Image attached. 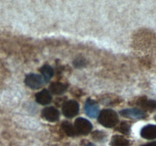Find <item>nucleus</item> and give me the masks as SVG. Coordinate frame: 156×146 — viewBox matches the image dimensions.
I'll list each match as a JSON object with an SVG mask.
<instances>
[{"label":"nucleus","instance_id":"1","mask_svg":"<svg viewBox=\"0 0 156 146\" xmlns=\"http://www.w3.org/2000/svg\"><path fill=\"white\" fill-rule=\"evenodd\" d=\"M98 121L105 127L113 128L119 123V116L113 109H105L100 112L98 116Z\"/></svg>","mask_w":156,"mask_h":146},{"label":"nucleus","instance_id":"2","mask_svg":"<svg viewBox=\"0 0 156 146\" xmlns=\"http://www.w3.org/2000/svg\"><path fill=\"white\" fill-rule=\"evenodd\" d=\"M74 127L77 135H87L92 130L93 126L89 120L80 117L76 120Z\"/></svg>","mask_w":156,"mask_h":146},{"label":"nucleus","instance_id":"3","mask_svg":"<svg viewBox=\"0 0 156 146\" xmlns=\"http://www.w3.org/2000/svg\"><path fill=\"white\" fill-rule=\"evenodd\" d=\"M62 113L66 118L71 119L77 116L79 113V104L74 100H70L63 103L62 107Z\"/></svg>","mask_w":156,"mask_h":146},{"label":"nucleus","instance_id":"4","mask_svg":"<svg viewBox=\"0 0 156 146\" xmlns=\"http://www.w3.org/2000/svg\"><path fill=\"white\" fill-rule=\"evenodd\" d=\"M24 83L28 88L36 90L41 88L46 83V82L41 75L31 73L26 76L24 79Z\"/></svg>","mask_w":156,"mask_h":146},{"label":"nucleus","instance_id":"5","mask_svg":"<svg viewBox=\"0 0 156 146\" xmlns=\"http://www.w3.org/2000/svg\"><path fill=\"white\" fill-rule=\"evenodd\" d=\"M120 114L123 117L129 119H136L142 120L147 117V114L143 109L138 108H131V109H123L120 112Z\"/></svg>","mask_w":156,"mask_h":146},{"label":"nucleus","instance_id":"6","mask_svg":"<svg viewBox=\"0 0 156 146\" xmlns=\"http://www.w3.org/2000/svg\"><path fill=\"white\" fill-rule=\"evenodd\" d=\"M85 112L90 118H96L100 113V108L98 104L91 99H87L84 106Z\"/></svg>","mask_w":156,"mask_h":146},{"label":"nucleus","instance_id":"7","mask_svg":"<svg viewBox=\"0 0 156 146\" xmlns=\"http://www.w3.org/2000/svg\"><path fill=\"white\" fill-rule=\"evenodd\" d=\"M41 116L44 120L49 122H56L59 119V111L54 106L45 107L41 112Z\"/></svg>","mask_w":156,"mask_h":146},{"label":"nucleus","instance_id":"8","mask_svg":"<svg viewBox=\"0 0 156 146\" xmlns=\"http://www.w3.org/2000/svg\"><path fill=\"white\" fill-rule=\"evenodd\" d=\"M136 105L143 109V110L154 112L156 110V100H149L146 97H142L136 101Z\"/></svg>","mask_w":156,"mask_h":146},{"label":"nucleus","instance_id":"9","mask_svg":"<svg viewBox=\"0 0 156 146\" xmlns=\"http://www.w3.org/2000/svg\"><path fill=\"white\" fill-rule=\"evenodd\" d=\"M35 100L39 104L47 105L52 101V95L50 91L44 89L35 94Z\"/></svg>","mask_w":156,"mask_h":146},{"label":"nucleus","instance_id":"10","mask_svg":"<svg viewBox=\"0 0 156 146\" xmlns=\"http://www.w3.org/2000/svg\"><path fill=\"white\" fill-rule=\"evenodd\" d=\"M140 135L145 139H156V126L155 125H147L142 129Z\"/></svg>","mask_w":156,"mask_h":146},{"label":"nucleus","instance_id":"11","mask_svg":"<svg viewBox=\"0 0 156 146\" xmlns=\"http://www.w3.org/2000/svg\"><path fill=\"white\" fill-rule=\"evenodd\" d=\"M67 88L68 86L62 82H53L50 85V91H51L53 94H56V95H60L66 91Z\"/></svg>","mask_w":156,"mask_h":146},{"label":"nucleus","instance_id":"12","mask_svg":"<svg viewBox=\"0 0 156 146\" xmlns=\"http://www.w3.org/2000/svg\"><path fill=\"white\" fill-rule=\"evenodd\" d=\"M111 146H129V141L120 135H115L112 137L110 142Z\"/></svg>","mask_w":156,"mask_h":146},{"label":"nucleus","instance_id":"13","mask_svg":"<svg viewBox=\"0 0 156 146\" xmlns=\"http://www.w3.org/2000/svg\"><path fill=\"white\" fill-rule=\"evenodd\" d=\"M40 71L41 73V75L43 76V78L45 80L46 83H47L52 78V77L53 76V74H54L53 68L50 65H43L41 68V69H40Z\"/></svg>","mask_w":156,"mask_h":146},{"label":"nucleus","instance_id":"14","mask_svg":"<svg viewBox=\"0 0 156 146\" xmlns=\"http://www.w3.org/2000/svg\"><path fill=\"white\" fill-rule=\"evenodd\" d=\"M62 130L64 131V132H65L68 136L75 137L77 135H76V129H75L74 126H73L71 123H69V122L64 121L63 123H62Z\"/></svg>","mask_w":156,"mask_h":146},{"label":"nucleus","instance_id":"15","mask_svg":"<svg viewBox=\"0 0 156 146\" xmlns=\"http://www.w3.org/2000/svg\"><path fill=\"white\" fill-rule=\"evenodd\" d=\"M130 129H131V126L129 123H128L127 122L123 121L120 123V124L116 128V131L120 132L122 134H124V135H129L130 133Z\"/></svg>","mask_w":156,"mask_h":146},{"label":"nucleus","instance_id":"16","mask_svg":"<svg viewBox=\"0 0 156 146\" xmlns=\"http://www.w3.org/2000/svg\"><path fill=\"white\" fill-rule=\"evenodd\" d=\"M92 138L95 141H103L106 139L107 135L102 131H94L92 133Z\"/></svg>","mask_w":156,"mask_h":146},{"label":"nucleus","instance_id":"17","mask_svg":"<svg viewBox=\"0 0 156 146\" xmlns=\"http://www.w3.org/2000/svg\"><path fill=\"white\" fill-rule=\"evenodd\" d=\"M141 146H156V141H152V142L146 143V144H142Z\"/></svg>","mask_w":156,"mask_h":146},{"label":"nucleus","instance_id":"18","mask_svg":"<svg viewBox=\"0 0 156 146\" xmlns=\"http://www.w3.org/2000/svg\"><path fill=\"white\" fill-rule=\"evenodd\" d=\"M86 146H95V145H94V144H91V143H90V144H87Z\"/></svg>","mask_w":156,"mask_h":146},{"label":"nucleus","instance_id":"19","mask_svg":"<svg viewBox=\"0 0 156 146\" xmlns=\"http://www.w3.org/2000/svg\"><path fill=\"white\" fill-rule=\"evenodd\" d=\"M154 119H155V120L156 121V115L155 116V117H154Z\"/></svg>","mask_w":156,"mask_h":146}]
</instances>
